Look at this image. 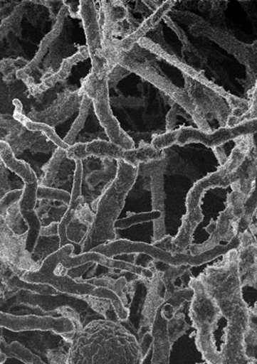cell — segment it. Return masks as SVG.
<instances>
[{
  "mask_svg": "<svg viewBox=\"0 0 257 364\" xmlns=\"http://www.w3.org/2000/svg\"><path fill=\"white\" fill-rule=\"evenodd\" d=\"M256 119L246 121L233 128L222 127L210 133H205L192 127H182L179 129L177 144L184 146L190 143H201L214 149L238 137L253 135L256 133Z\"/></svg>",
  "mask_w": 257,
  "mask_h": 364,
  "instance_id": "6",
  "label": "cell"
},
{
  "mask_svg": "<svg viewBox=\"0 0 257 364\" xmlns=\"http://www.w3.org/2000/svg\"><path fill=\"white\" fill-rule=\"evenodd\" d=\"M231 181L219 167L216 172L209 174L196 182L188 193L186 201L187 213L177 235L174 237V245L179 249L187 250L192 245V235L204 220L201 203L204 194L211 188H227Z\"/></svg>",
  "mask_w": 257,
  "mask_h": 364,
  "instance_id": "5",
  "label": "cell"
},
{
  "mask_svg": "<svg viewBox=\"0 0 257 364\" xmlns=\"http://www.w3.org/2000/svg\"><path fill=\"white\" fill-rule=\"evenodd\" d=\"M188 287L194 291L189 316L196 330V345L207 363L220 364V352L216 345L214 332L223 318L220 309L201 281L192 277Z\"/></svg>",
  "mask_w": 257,
  "mask_h": 364,
  "instance_id": "3",
  "label": "cell"
},
{
  "mask_svg": "<svg viewBox=\"0 0 257 364\" xmlns=\"http://www.w3.org/2000/svg\"><path fill=\"white\" fill-rule=\"evenodd\" d=\"M8 143L0 141V151H1L6 146Z\"/></svg>",
  "mask_w": 257,
  "mask_h": 364,
  "instance_id": "35",
  "label": "cell"
},
{
  "mask_svg": "<svg viewBox=\"0 0 257 364\" xmlns=\"http://www.w3.org/2000/svg\"><path fill=\"white\" fill-rule=\"evenodd\" d=\"M7 226L16 235H22L28 232L26 224L20 210L19 202L13 205L4 218Z\"/></svg>",
  "mask_w": 257,
  "mask_h": 364,
  "instance_id": "26",
  "label": "cell"
},
{
  "mask_svg": "<svg viewBox=\"0 0 257 364\" xmlns=\"http://www.w3.org/2000/svg\"><path fill=\"white\" fill-rule=\"evenodd\" d=\"M238 272L241 286L256 289V238L249 229L237 236Z\"/></svg>",
  "mask_w": 257,
  "mask_h": 364,
  "instance_id": "10",
  "label": "cell"
},
{
  "mask_svg": "<svg viewBox=\"0 0 257 364\" xmlns=\"http://www.w3.org/2000/svg\"><path fill=\"white\" fill-rule=\"evenodd\" d=\"M0 159L12 172L16 173L24 182V185H31L38 182L37 176L30 166L23 161L18 160L8 144L0 151Z\"/></svg>",
  "mask_w": 257,
  "mask_h": 364,
  "instance_id": "18",
  "label": "cell"
},
{
  "mask_svg": "<svg viewBox=\"0 0 257 364\" xmlns=\"http://www.w3.org/2000/svg\"><path fill=\"white\" fill-rule=\"evenodd\" d=\"M175 1L168 0L160 6L154 14L147 18L136 31L120 41H112L113 47L118 51L127 53L162 20L174 6Z\"/></svg>",
  "mask_w": 257,
  "mask_h": 364,
  "instance_id": "14",
  "label": "cell"
},
{
  "mask_svg": "<svg viewBox=\"0 0 257 364\" xmlns=\"http://www.w3.org/2000/svg\"><path fill=\"white\" fill-rule=\"evenodd\" d=\"M236 146L228 160L223 166H219L228 176L235 173L243 164L254 147L252 135H246L234 140Z\"/></svg>",
  "mask_w": 257,
  "mask_h": 364,
  "instance_id": "16",
  "label": "cell"
},
{
  "mask_svg": "<svg viewBox=\"0 0 257 364\" xmlns=\"http://www.w3.org/2000/svg\"><path fill=\"white\" fill-rule=\"evenodd\" d=\"M59 223L53 222L47 226H42L40 230V236L44 237H58Z\"/></svg>",
  "mask_w": 257,
  "mask_h": 364,
  "instance_id": "33",
  "label": "cell"
},
{
  "mask_svg": "<svg viewBox=\"0 0 257 364\" xmlns=\"http://www.w3.org/2000/svg\"><path fill=\"white\" fill-rule=\"evenodd\" d=\"M168 320L159 309L151 329L153 338V355L151 364H169L172 346L170 344L168 337Z\"/></svg>",
  "mask_w": 257,
  "mask_h": 364,
  "instance_id": "12",
  "label": "cell"
},
{
  "mask_svg": "<svg viewBox=\"0 0 257 364\" xmlns=\"http://www.w3.org/2000/svg\"><path fill=\"white\" fill-rule=\"evenodd\" d=\"M75 162V171L73 180V188L71 193V200L61 220L58 225V237L60 240V248L71 245L72 242L67 237V228L75 216L77 207L83 203L84 197L81 196V187L83 174V166L82 161ZM74 246V245H73Z\"/></svg>",
  "mask_w": 257,
  "mask_h": 364,
  "instance_id": "13",
  "label": "cell"
},
{
  "mask_svg": "<svg viewBox=\"0 0 257 364\" xmlns=\"http://www.w3.org/2000/svg\"><path fill=\"white\" fill-rule=\"evenodd\" d=\"M37 198L38 200L62 202L66 205H69L71 200V194L66 191L38 186Z\"/></svg>",
  "mask_w": 257,
  "mask_h": 364,
  "instance_id": "28",
  "label": "cell"
},
{
  "mask_svg": "<svg viewBox=\"0 0 257 364\" xmlns=\"http://www.w3.org/2000/svg\"><path fill=\"white\" fill-rule=\"evenodd\" d=\"M190 326L185 321L184 314H178L172 316L167 322V333L170 344L174 343L182 337Z\"/></svg>",
  "mask_w": 257,
  "mask_h": 364,
  "instance_id": "27",
  "label": "cell"
},
{
  "mask_svg": "<svg viewBox=\"0 0 257 364\" xmlns=\"http://www.w3.org/2000/svg\"><path fill=\"white\" fill-rule=\"evenodd\" d=\"M124 150L110 141L98 139L86 143V151L88 156H93L101 160H121Z\"/></svg>",
  "mask_w": 257,
  "mask_h": 364,
  "instance_id": "19",
  "label": "cell"
},
{
  "mask_svg": "<svg viewBox=\"0 0 257 364\" xmlns=\"http://www.w3.org/2000/svg\"><path fill=\"white\" fill-rule=\"evenodd\" d=\"M74 217L90 228L94 221L95 213L90 210L89 205L83 202L77 207Z\"/></svg>",
  "mask_w": 257,
  "mask_h": 364,
  "instance_id": "32",
  "label": "cell"
},
{
  "mask_svg": "<svg viewBox=\"0 0 257 364\" xmlns=\"http://www.w3.org/2000/svg\"><path fill=\"white\" fill-rule=\"evenodd\" d=\"M28 232L15 234L0 217V257L23 273L37 271L41 264L35 261L26 249Z\"/></svg>",
  "mask_w": 257,
  "mask_h": 364,
  "instance_id": "7",
  "label": "cell"
},
{
  "mask_svg": "<svg viewBox=\"0 0 257 364\" xmlns=\"http://www.w3.org/2000/svg\"><path fill=\"white\" fill-rule=\"evenodd\" d=\"M115 178L107 185L102 194L96 198L92 208L94 221L81 244V254L109 244L117 239L115 224L125 203V198L132 189L139 176V167L117 160Z\"/></svg>",
  "mask_w": 257,
  "mask_h": 364,
  "instance_id": "2",
  "label": "cell"
},
{
  "mask_svg": "<svg viewBox=\"0 0 257 364\" xmlns=\"http://www.w3.org/2000/svg\"><path fill=\"white\" fill-rule=\"evenodd\" d=\"M75 340L69 364H143L146 355L137 338L120 323L92 321Z\"/></svg>",
  "mask_w": 257,
  "mask_h": 364,
  "instance_id": "1",
  "label": "cell"
},
{
  "mask_svg": "<svg viewBox=\"0 0 257 364\" xmlns=\"http://www.w3.org/2000/svg\"><path fill=\"white\" fill-rule=\"evenodd\" d=\"M83 92L91 100L95 114L110 141L125 150L135 148L134 140L121 128L111 109L108 77L91 73L83 83Z\"/></svg>",
  "mask_w": 257,
  "mask_h": 364,
  "instance_id": "4",
  "label": "cell"
},
{
  "mask_svg": "<svg viewBox=\"0 0 257 364\" xmlns=\"http://www.w3.org/2000/svg\"><path fill=\"white\" fill-rule=\"evenodd\" d=\"M66 157L70 161H83L89 156L86 151V143H75L66 150Z\"/></svg>",
  "mask_w": 257,
  "mask_h": 364,
  "instance_id": "31",
  "label": "cell"
},
{
  "mask_svg": "<svg viewBox=\"0 0 257 364\" xmlns=\"http://www.w3.org/2000/svg\"><path fill=\"white\" fill-rule=\"evenodd\" d=\"M196 364H208V363L206 362H205V363H196Z\"/></svg>",
  "mask_w": 257,
  "mask_h": 364,
  "instance_id": "36",
  "label": "cell"
},
{
  "mask_svg": "<svg viewBox=\"0 0 257 364\" xmlns=\"http://www.w3.org/2000/svg\"><path fill=\"white\" fill-rule=\"evenodd\" d=\"M153 272L152 277L142 282L147 289L143 306L140 329L150 331L158 311L165 304L166 287L162 280V273L155 269L152 260L147 267ZM145 332V333H146Z\"/></svg>",
  "mask_w": 257,
  "mask_h": 364,
  "instance_id": "8",
  "label": "cell"
},
{
  "mask_svg": "<svg viewBox=\"0 0 257 364\" xmlns=\"http://www.w3.org/2000/svg\"><path fill=\"white\" fill-rule=\"evenodd\" d=\"M165 158L164 151L157 150L151 144L142 142L138 148L124 150L122 160L133 166L139 167L140 164L162 161Z\"/></svg>",
  "mask_w": 257,
  "mask_h": 364,
  "instance_id": "17",
  "label": "cell"
},
{
  "mask_svg": "<svg viewBox=\"0 0 257 364\" xmlns=\"http://www.w3.org/2000/svg\"><path fill=\"white\" fill-rule=\"evenodd\" d=\"M78 14L83 21L89 56L92 58L103 51L102 28L94 2L91 0L80 1Z\"/></svg>",
  "mask_w": 257,
  "mask_h": 364,
  "instance_id": "11",
  "label": "cell"
},
{
  "mask_svg": "<svg viewBox=\"0 0 257 364\" xmlns=\"http://www.w3.org/2000/svg\"><path fill=\"white\" fill-rule=\"evenodd\" d=\"M229 177L234 191L248 198L256 191V151L254 147L243 164Z\"/></svg>",
  "mask_w": 257,
  "mask_h": 364,
  "instance_id": "15",
  "label": "cell"
},
{
  "mask_svg": "<svg viewBox=\"0 0 257 364\" xmlns=\"http://www.w3.org/2000/svg\"><path fill=\"white\" fill-rule=\"evenodd\" d=\"M88 57L89 53L87 46L81 47L75 54L63 60L59 70L44 80V85L47 87H51L57 82L65 80L70 76L73 67Z\"/></svg>",
  "mask_w": 257,
  "mask_h": 364,
  "instance_id": "20",
  "label": "cell"
},
{
  "mask_svg": "<svg viewBox=\"0 0 257 364\" xmlns=\"http://www.w3.org/2000/svg\"><path fill=\"white\" fill-rule=\"evenodd\" d=\"M23 189H16L7 193L0 199V217L4 218L8 210L15 203L20 202Z\"/></svg>",
  "mask_w": 257,
  "mask_h": 364,
  "instance_id": "30",
  "label": "cell"
},
{
  "mask_svg": "<svg viewBox=\"0 0 257 364\" xmlns=\"http://www.w3.org/2000/svg\"><path fill=\"white\" fill-rule=\"evenodd\" d=\"M211 225L210 237L206 242L189 247L192 256H198L216 248L221 240L231 242L238 235L239 223L234 219L228 206Z\"/></svg>",
  "mask_w": 257,
  "mask_h": 364,
  "instance_id": "9",
  "label": "cell"
},
{
  "mask_svg": "<svg viewBox=\"0 0 257 364\" xmlns=\"http://www.w3.org/2000/svg\"><path fill=\"white\" fill-rule=\"evenodd\" d=\"M68 8L62 9L58 17V20L55 25V27L53 28L52 31L43 41L39 51L37 53V55L35 57L34 60H32L31 63L28 66V69H34L40 64L41 60L44 56L47 49H48V48L51 46L53 41L55 39H56L58 36H59V34L61 33L62 30L63 21L64 18L66 17L68 14Z\"/></svg>",
  "mask_w": 257,
  "mask_h": 364,
  "instance_id": "24",
  "label": "cell"
},
{
  "mask_svg": "<svg viewBox=\"0 0 257 364\" xmlns=\"http://www.w3.org/2000/svg\"><path fill=\"white\" fill-rule=\"evenodd\" d=\"M64 158H67L66 150L58 148L52 158L43 168L44 175L39 186L53 188L60 166Z\"/></svg>",
  "mask_w": 257,
  "mask_h": 364,
  "instance_id": "21",
  "label": "cell"
},
{
  "mask_svg": "<svg viewBox=\"0 0 257 364\" xmlns=\"http://www.w3.org/2000/svg\"><path fill=\"white\" fill-rule=\"evenodd\" d=\"M19 119L28 130L31 132H41L44 134L58 148L67 150L70 147L69 145L58 136L54 129L50 126L43 123L35 122V121H32L23 115L19 117Z\"/></svg>",
  "mask_w": 257,
  "mask_h": 364,
  "instance_id": "25",
  "label": "cell"
},
{
  "mask_svg": "<svg viewBox=\"0 0 257 364\" xmlns=\"http://www.w3.org/2000/svg\"><path fill=\"white\" fill-rule=\"evenodd\" d=\"M179 130L167 132L163 134L155 135L152 138L151 145L157 150L164 151L177 144Z\"/></svg>",
  "mask_w": 257,
  "mask_h": 364,
  "instance_id": "29",
  "label": "cell"
},
{
  "mask_svg": "<svg viewBox=\"0 0 257 364\" xmlns=\"http://www.w3.org/2000/svg\"><path fill=\"white\" fill-rule=\"evenodd\" d=\"M102 161L104 168L93 171L86 178V184L90 188L98 186L101 182H107V184H109L116 176L117 161L109 159Z\"/></svg>",
  "mask_w": 257,
  "mask_h": 364,
  "instance_id": "22",
  "label": "cell"
},
{
  "mask_svg": "<svg viewBox=\"0 0 257 364\" xmlns=\"http://www.w3.org/2000/svg\"><path fill=\"white\" fill-rule=\"evenodd\" d=\"M214 150V153L219 161L220 166H223L228 160V157L224 153V150L221 146H218L212 149Z\"/></svg>",
  "mask_w": 257,
  "mask_h": 364,
  "instance_id": "34",
  "label": "cell"
},
{
  "mask_svg": "<svg viewBox=\"0 0 257 364\" xmlns=\"http://www.w3.org/2000/svg\"><path fill=\"white\" fill-rule=\"evenodd\" d=\"M91 104V100L87 95H83L79 114L68 134L63 139L68 145L71 146L75 144L77 136L84 128Z\"/></svg>",
  "mask_w": 257,
  "mask_h": 364,
  "instance_id": "23",
  "label": "cell"
}]
</instances>
